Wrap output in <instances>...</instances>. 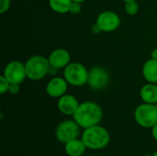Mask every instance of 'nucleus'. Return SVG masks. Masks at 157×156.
<instances>
[{
  "label": "nucleus",
  "mask_w": 157,
  "mask_h": 156,
  "mask_svg": "<svg viewBox=\"0 0 157 156\" xmlns=\"http://www.w3.org/2000/svg\"><path fill=\"white\" fill-rule=\"evenodd\" d=\"M145 156H153V155H150V154H148V155H145Z\"/></svg>",
  "instance_id": "obj_27"
},
{
  "label": "nucleus",
  "mask_w": 157,
  "mask_h": 156,
  "mask_svg": "<svg viewBox=\"0 0 157 156\" xmlns=\"http://www.w3.org/2000/svg\"><path fill=\"white\" fill-rule=\"evenodd\" d=\"M72 0H49V6L52 11L58 14L69 13Z\"/></svg>",
  "instance_id": "obj_16"
},
{
  "label": "nucleus",
  "mask_w": 157,
  "mask_h": 156,
  "mask_svg": "<svg viewBox=\"0 0 157 156\" xmlns=\"http://www.w3.org/2000/svg\"><path fill=\"white\" fill-rule=\"evenodd\" d=\"M152 135H153L154 139L157 141V124L152 128Z\"/></svg>",
  "instance_id": "obj_22"
},
{
  "label": "nucleus",
  "mask_w": 157,
  "mask_h": 156,
  "mask_svg": "<svg viewBox=\"0 0 157 156\" xmlns=\"http://www.w3.org/2000/svg\"><path fill=\"white\" fill-rule=\"evenodd\" d=\"M73 117L81 128L86 129L98 125L102 120L103 111L98 103L93 101H86L79 105Z\"/></svg>",
  "instance_id": "obj_1"
},
{
  "label": "nucleus",
  "mask_w": 157,
  "mask_h": 156,
  "mask_svg": "<svg viewBox=\"0 0 157 156\" xmlns=\"http://www.w3.org/2000/svg\"><path fill=\"white\" fill-rule=\"evenodd\" d=\"M81 140L86 148L92 150H100L108 146L110 142V135L105 128L96 125L85 129Z\"/></svg>",
  "instance_id": "obj_2"
},
{
  "label": "nucleus",
  "mask_w": 157,
  "mask_h": 156,
  "mask_svg": "<svg viewBox=\"0 0 157 156\" xmlns=\"http://www.w3.org/2000/svg\"><path fill=\"white\" fill-rule=\"evenodd\" d=\"M109 74L108 71L101 66H93L88 70L87 85L93 90H102L109 83Z\"/></svg>",
  "instance_id": "obj_8"
},
{
  "label": "nucleus",
  "mask_w": 157,
  "mask_h": 156,
  "mask_svg": "<svg viewBox=\"0 0 157 156\" xmlns=\"http://www.w3.org/2000/svg\"><path fill=\"white\" fill-rule=\"evenodd\" d=\"M86 146L82 140L75 139L65 143V153L69 156H81L84 154Z\"/></svg>",
  "instance_id": "obj_15"
},
{
  "label": "nucleus",
  "mask_w": 157,
  "mask_h": 156,
  "mask_svg": "<svg viewBox=\"0 0 157 156\" xmlns=\"http://www.w3.org/2000/svg\"><path fill=\"white\" fill-rule=\"evenodd\" d=\"M122 1H124V3H125V2H129V1H137V0H122Z\"/></svg>",
  "instance_id": "obj_25"
},
{
  "label": "nucleus",
  "mask_w": 157,
  "mask_h": 156,
  "mask_svg": "<svg viewBox=\"0 0 157 156\" xmlns=\"http://www.w3.org/2000/svg\"><path fill=\"white\" fill-rule=\"evenodd\" d=\"M151 59H154V60H156L157 61V48L152 51V52H151Z\"/></svg>",
  "instance_id": "obj_23"
},
{
  "label": "nucleus",
  "mask_w": 157,
  "mask_h": 156,
  "mask_svg": "<svg viewBox=\"0 0 157 156\" xmlns=\"http://www.w3.org/2000/svg\"><path fill=\"white\" fill-rule=\"evenodd\" d=\"M125 12L129 16H134L138 13L139 11V5L136 1H129L125 2V6H124Z\"/></svg>",
  "instance_id": "obj_17"
},
{
  "label": "nucleus",
  "mask_w": 157,
  "mask_h": 156,
  "mask_svg": "<svg viewBox=\"0 0 157 156\" xmlns=\"http://www.w3.org/2000/svg\"><path fill=\"white\" fill-rule=\"evenodd\" d=\"M87 156H94V155H87Z\"/></svg>",
  "instance_id": "obj_28"
},
{
  "label": "nucleus",
  "mask_w": 157,
  "mask_h": 156,
  "mask_svg": "<svg viewBox=\"0 0 157 156\" xmlns=\"http://www.w3.org/2000/svg\"><path fill=\"white\" fill-rule=\"evenodd\" d=\"M27 77L33 81H38L49 74L51 64L48 58L41 55H34L25 63Z\"/></svg>",
  "instance_id": "obj_3"
},
{
  "label": "nucleus",
  "mask_w": 157,
  "mask_h": 156,
  "mask_svg": "<svg viewBox=\"0 0 157 156\" xmlns=\"http://www.w3.org/2000/svg\"><path fill=\"white\" fill-rule=\"evenodd\" d=\"M9 86H10V82L2 74L0 76V94L4 95L5 93L8 92Z\"/></svg>",
  "instance_id": "obj_18"
},
{
  "label": "nucleus",
  "mask_w": 157,
  "mask_h": 156,
  "mask_svg": "<svg viewBox=\"0 0 157 156\" xmlns=\"http://www.w3.org/2000/svg\"><path fill=\"white\" fill-rule=\"evenodd\" d=\"M72 1H73V2H78V3H81V4H82V3H84L86 0H72Z\"/></svg>",
  "instance_id": "obj_24"
},
{
  "label": "nucleus",
  "mask_w": 157,
  "mask_h": 156,
  "mask_svg": "<svg viewBox=\"0 0 157 156\" xmlns=\"http://www.w3.org/2000/svg\"><path fill=\"white\" fill-rule=\"evenodd\" d=\"M3 75L14 84H22L27 77L25 63L19 61H12L8 63L3 72Z\"/></svg>",
  "instance_id": "obj_9"
},
{
  "label": "nucleus",
  "mask_w": 157,
  "mask_h": 156,
  "mask_svg": "<svg viewBox=\"0 0 157 156\" xmlns=\"http://www.w3.org/2000/svg\"><path fill=\"white\" fill-rule=\"evenodd\" d=\"M63 77L70 86H82L87 85L88 70L79 63H70L63 69Z\"/></svg>",
  "instance_id": "obj_4"
},
{
  "label": "nucleus",
  "mask_w": 157,
  "mask_h": 156,
  "mask_svg": "<svg viewBox=\"0 0 157 156\" xmlns=\"http://www.w3.org/2000/svg\"><path fill=\"white\" fill-rule=\"evenodd\" d=\"M121 17L114 11L106 10L98 14L96 26L100 32H113L121 26Z\"/></svg>",
  "instance_id": "obj_6"
},
{
  "label": "nucleus",
  "mask_w": 157,
  "mask_h": 156,
  "mask_svg": "<svg viewBox=\"0 0 157 156\" xmlns=\"http://www.w3.org/2000/svg\"><path fill=\"white\" fill-rule=\"evenodd\" d=\"M136 122L144 128H153L157 124V106L144 103L139 105L134 111Z\"/></svg>",
  "instance_id": "obj_5"
},
{
  "label": "nucleus",
  "mask_w": 157,
  "mask_h": 156,
  "mask_svg": "<svg viewBox=\"0 0 157 156\" xmlns=\"http://www.w3.org/2000/svg\"><path fill=\"white\" fill-rule=\"evenodd\" d=\"M79 102L75 97L72 95H63L59 97L58 100V108L64 115H74L79 107Z\"/></svg>",
  "instance_id": "obj_12"
},
{
  "label": "nucleus",
  "mask_w": 157,
  "mask_h": 156,
  "mask_svg": "<svg viewBox=\"0 0 157 156\" xmlns=\"http://www.w3.org/2000/svg\"><path fill=\"white\" fill-rule=\"evenodd\" d=\"M68 83L64 77L55 76L52 78L46 86V93L53 98H59L66 94Z\"/></svg>",
  "instance_id": "obj_10"
},
{
  "label": "nucleus",
  "mask_w": 157,
  "mask_h": 156,
  "mask_svg": "<svg viewBox=\"0 0 157 156\" xmlns=\"http://www.w3.org/2000/svg\"><path fill=\"white\" fill-rule=\"evenodd\" d=\"M140 97L144 103H157V84L147 83L140 90Z\"/></svg>",
  "instance_id": "obj_13"
},
{
  "label": "nucleus",
  "mask_w": 157,
  "mask_h": 156,
  "mask_svg": "<svg viewBox=\"0 0 157 156\" xmlns=\"http://www.w3.org/2000/svg\"><path fill=\"white\" fill-rule=\"evenodd\" d=\"M80 134V126L74 120H64L61 122L55 131L56 139L63 143H67L77 137Z\"/></svg>",
  "instance_id": "obj_7"
},
{
  "label": "nucleus",
  "mask_w": 157,
  "mask_h": 156,
  "mask_svg": "<svg viewBox=\"0 0 157 156\" xmlns=\"http://www.w3.org/2000/svg\"><path fill=\"white\" fill-rule=\"evenodd\" d=\"M82 11V6L81 3L78 2H72L71 6H70V9H69V13L73 14V15H77Z\"/></svg>",
  "instance_id": "obj_19"
},
{
  "label": "nucleus",
  "mask_w": 157,
  "mask_h": 156,
  "mask_svg": "<svg viewBox=\"0 0 157 156\" xmlns=\"http://www.w3.org/2000/svg\"><path fill=\"white\" fill-rule=\"evenodd\" d=\"M153 156H157V151L155 153V154H153Z\"/></svg>",
  "instance_id": "obj_26"
},
{
  "label": "nucleus",
  "mask_w": 157,
  "mask_h": 156,
  "mask_svg": "<svg viewBox=\"0 0 157 156\" xmlns=\"http://www.w3.org/2000/svg\"><path fill=\"white\" fill-rule=\"evenodd\" d=\"M143 75L147 83L157 84V61L147 60L143 66Z\"/></svg>",
  "instance_id": "obj_14"
},
{
  "label": "nucleus",
  "mask_w": 157,
  "mask_h": 156,
  "mask_svg": "<svg viewBox=\"0 0 157 156\" xmlns=\"http://www.w3.org/2000/svg\"><path fill=\"white\" fill-rule=\"evenodd\" d=\"M11 6V0H0V13H6Z\"/></svg>",
  "instance_id": "obj_20"
},
{
  "label": "nucleus",
  "mask_w": 157,
  "mask_h": 156,
  "mask_svg": "<svg viewBox=\"0 0 157 156\" xmlns=\"http://www.w3.org/2000/svg\"><path fill=\"white\" fill-rule=\"evenodd\" d=\"M20 90V84H14V83H10L9 88H8V92L12 95H17Z\"/></svg>",
  "instance_id": "obj_21"
},
{
  "label": "nucleus",
  "mask_w": 157,
  "mask_h": 156,
  "mask_svg": "<svg viewBox=\"0 0 157 156\" xmlns=\"http://www.w3.org/2000/svg\"><path fill=\"white\" fill-rule=\"evenodd\" d=\"M48 60L52 67L60 70V69H64L70 63L71 55L67 50L60 48L52 51L49 55Z\"/></svg>",
  "instance_id": "obj_11"
}]
</instances>
